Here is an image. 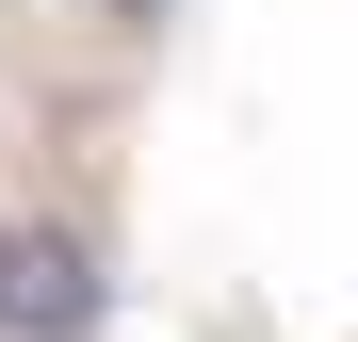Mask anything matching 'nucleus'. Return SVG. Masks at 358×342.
<instances>
[{
	"mask_svg": "<svg viewBox=\"0 0 358 342\" xmlns=\"http://www.w3.org/2000/svg\"><path fill=\"white\" fill-rule=\"evenodd\" d=\"M0 342H98V261H82V228H0Z\"/></svg>",
	"mask_w": 358,
	"mask_h": 342,
	"instance_id": "f257e3e1",
	"label": "nucleus"
}]
</instances>
